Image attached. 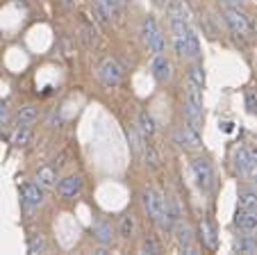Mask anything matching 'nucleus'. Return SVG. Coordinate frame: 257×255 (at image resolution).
Returning <instances> with one entry per match:
<instances>
[{"label":"nucleus","mask_w":257,"mask_h":255,"mask_svg":"<svg viewBox=\"0 0 257 255\" xmlns=\"http://www.w3.org/2000/svg\"><path fill=\"white\" fill-rule=\"evenodd\" d=\"M141 37H144V44L148 46V50H151L153 55L166 53V37L153 14H148L144 19V23H141Z\"/></svg>","instance_id":"nucleus-1"},{"label":"nucleus","mask_w":257,"mask_h":255,"mask_svg":"<svg viewBox=\"0 0 257 255\" xmlns=\"http://www.w3.org/2000/svg\"><path fill=\"white\" fill-rule=\"evenodd\" d=\"M191 174H194V180H196V187L200 189L203 194H209L214 187V168L212 164L207 162L205 157H196L191 162Z\"/></svg>","instance_id":"nucleus-2"},{"label":"nucleus","mask_w":257,"mask_h":255,"mask_svg":"<svg viewBox=\"0 0 257 255\" xmlns=\"http://www.w3.org/2000/svg\"><path fill=\"white\" fill-rule=\"evenodd\" d=\"M141 205H144L146 214H148L153 221H157L162 210H164V205H166V198H164V194L157 192L155 187H148L141 192Z\"/></svg>","instance_id":"nucleus-3"},{"label":"nucleus","mask_w":257,"mask_h":255,"mask_svg":"<svg viewBox=\"0 0 257 255\" xmlns=\"http://www.w3.org/2000/svg\"><path fill=\"white\" fill-rule=\"evenodd\" d=\"M98 77L105 84L107 89H116L123 80V68L116 59H105V62L98 66Z\"/></svg>","instance_id":"nucleus-4"},{"label":"nucleus","mask_w":257,"mask_h":255,"mask_svg":"<svg viewBox=\"0 0 257 255\" xmlns=\"http://www.w3.org/2000/svg\"><path fill=\"white\" fill-rule=\"evenodd\" d=\"M21 201H23V207L28 212L39 210L46 203V189L37 183H25L23 189H21Z\"/></svg>","instance_id":"nucleus-5"},{"label":"nucleus","mask_w":257,"mask_h":255,"mask_svg":"<svg viewBox=\"0 0 257 255\" xmlns=\"http://www.w3.org/2000/svg\"><path fill=\"white\" fill-rule=\"evenodd\" d=\"M223 21L230 28L232 34H239V37H246L250 34V23H248V16L243 12H239L237 7H225L223 10Z\"/></svg>","instance_id":"nucleus-6"},{"label":"nucleus","mask_w":257,"mask_h":255,"mask_svg":"<svg viewBox=\"0 0 257 255\" xmlns=\"http://www.w3.org/2000/svg\"><path fill=\"white\" fill-rule=\"evenodd\" d=\"M180 221H182V207H180L178 198H166V205L162 210L160 219H157L160 228L162 230H173Z\"/></svg>","instance_id":"nucleus-7"},{"label":"nucleus","mask_w":257,"mask_h":255,"mask_svg":"<svg viewBox=\"0 0 257 255\" xmlns=\"http://www.w3.org/2000/svg\"><path fill=\"white\" fill-rule=\"evenodd\" d=\"M173 137L175 144H180L182 148H198L200 146V130H196L191 123H182Z\"/></svg>","instance_id":"nucleus-8"},{"label":"nucleus","mask_w":257,"mask_h":255,"mask_svg":"<svg viewBox=\"0 0 257 255\" xmlns=\"http://www.w3.org/2000/svg\"><path fill=\"white\" fill-rule=\"evenodd\" d=\"M232 162H234V168H237V174L241 176V178H246V180L250 178L255 162H252V157H250V153H248L246 146H239V148H234Z\"/></svg>","instance_id":"nucleus-9"},{"label":"nucleus","mask_w":257,"mask_h":255,"mask_svg":"<svg viewBox=\"0 0 257 255\" xmlns=\"http://www.w3.org/2000/svg\"><path fill=\"white\" fill-rule=\"evenodd\" d=\"M82 176H66L57 183V194L62 198H75L82 192Z\"/></svg>","instance_id":"nucleus-10"},{"label":"nucleus","mask_w":257,"mask_h":255,"mask_svg":"<svg viewBox=\"0 0 257 255\" xmlns=\"http://www.w3.org/2000/svg\"><path fill=\"white\" fill-rule=\"evenodd\" d=\"M151 73L157 82H169L171 80V62L166 55H155L151 62Z\"/></svg>","instance_id":"nucleus-11"},{"label":"nucleus","mask_w":257,"mask_h":255,"mask_svg":"<svg viewBox=\"0 0 257 255\" xmlns=\"http://www.w3.org/2000/svg\"><path fill=\"white\" fill-rule=\"evenodd\" d=\"M91 230H93V237H96L98 244L109 246L114 241V228H112V223L105 221V219H98V221L91 226Z\"/></svg>","instance_id":"nucleus-12"},{"label":"nucleus","mask_w":257,"mask_h":255,"mask_svg":"<svg viewBox=\"0 0 257 255\" xmlns=\"http://www.w3.org/2000/svg\"><path fill=\"white\" fill-rule=\"evenodd\" d=\"M234 223L241 232H257V207L255 210H239Z\"/></svg>","instance_id":"nucleus-13"},{"label":"nucleus","mask_w":257,"mask_h":255,"mask_svg":"<svg viewBox=\"0 0 257 255\" xmlns=\"http://www.w3.org/2000/svg\"><path fill=\"white\" fill-rule=\"evenodd\" d=\"M173 232H175V241H178L180 248L187 250V253H194V248H191V244H194V232H191V228L180 221L178 226L173 228Z\"/></svg>","instance_id":"nucleus-14"},{"label":"nucleus","mask_w":257,"mask_h":255,"mask_svg":"<svg viewBox=\"0 0 257 255\" xmlns=\"http://www.w3.org/2000/svg\"><path fill=\"white\" fill-rule=\"evenodd\" d=\"M57 168L53 166V164H46V166H41L39 171H37V176H34V183L41 185L44 189H50V187H57Z\"/></svg>","instance_id":"nucleus-15"},{"label":"nucleus","mask_w":257,"mask_h":255,"mask_svg":"<svg viewBox=\"0 0 257 255\" xmlns=\"http://www.w3.org/2000/svg\"><path fill=\"white\" fill-rule=\"evenodd\" d=\"M200 239H203V244L207 246L209 250H214L218 246V239H216V228H214V223L209 221V219H203L200 221Z\"/></svg>","instance_id":"nucleus-16"},{"label":"nucleus","mask_w":257,"mask_h":255,"mask_svg":"<svg viewBox=\"0 0 257 255\" xmlns=\"http://www.w3.org/2000/svg\"><path fill=\"white\" fill-rule=\"evenodd\" d=\"M93 10H96V16L102 21V23H109L114 19L118 7L114 5L112 0H93Z\"/></svg>","instance_id":"nucleus-17"},{"label":"nucleus","mask_w":257,"mask_h":255,"mask_svg":"<svg viewBox=\"0 0 257 255\" xmlns=\"http://www.w3.org/2000/svg\"><path fill=\"white\" fill-rule=\"evenodd\" d=\"M234 253H243V255L257 253V239L250 235V232H246V235H239L237 239H234Z\"/></svg>","instance_id":"nucleus-18"},{"label":"nucleus","mask_w":257,"mask_h":255,"mask_svg":"<svg viewBox=\"0 0 257 255\" xmlns=\"http://www.w3.org/2000/svg\"><path fill=\"white\" fill-rule=\"evenodd\" d=\"M125 137H127V144H130L132 153H135V155H141V148H144L146 137L141 135L139 125H127V128H125Z\"/></svg>","instance_id":"nucleus-19"},{"label":"nucleus","mask_w":257,"mask_h":255,"mask_svg":"<svg viewBox=\"0 0 257 255\" xmlns=\"http://www.w3.org/2000/svg\"><path fill=\"white\" fill-rule=\"evenodd\" d=\"M137 232V221H135V214H123L121 217V223H118V235H121L123 241H130Z\"/></svg>","instance_id":"nucleus-20"},{"label":"nucleus","mask_w":257,"mask_h":255,"mask_svg":"<svg viewBox=\"0 0 257 255\" xmlns=\"http://www.w3.org/2000/svg\"><path fill=\"white\" fill-rule=\"evenodd\" d=\"M185 119H187V123L194 125L196 130H200V128H203V121H205L203 107H200V105H191V103L185 101Z\"/></svg>","instance_id":"nucleus-21"},{"label":"nucleus","mask_w":257,"mask_h":255,"mask_svg":"<svg viewBox=\"0 0 257 255\" xmlns=\"http://www.w3.org/2000/svg\"><path fill=\"white\" fill-rule=\"evenodd\" d=\"M137 125H139L141 135L146 139H153V135L157 132V125H155V119H153L148 112H139V119H137Z\"/></svg>","instance_id":"nucleus-22"},{"label":"nucleus","mask_w":257,"mask_h":255,"mask_svg":"<svg viewBox=\"0 0 257 255\" xmlns=\"http://www.w3.org/2000/svg\"><path fill=\"white\" fill-rule=\"evenodd\" d=\"M198 57H200L198 32L189 25V30H187V59H198Z\"/></svg>","instance_id":"nucleus-23"},{"label":"nucleus","mask_w":257,"mask_h":255,"mask_svg":"<svg viewBox=\"0 0 257 255\" xmlns=\"http://www.w3.org/2000/svg\"><path fill=\"white\" fill-rule=\"evenodd\" d=\"M32 141V130H30V125H19L12 135V144L14 148H25V146Z\"/></svg>","instance_id":"nucleus-24"},{"label":"nucleus","mask_w":257,"mask_h":255,"mask_svg":"<svg viewBox=\"0 0 257 255\" xmlns=\"http://www.w3.org/2000/svg\"><path fill=\"white\" fill-rule=\"evenodd\" d=\"M141 155H144L146 166H151V168H157V166H160V153H157L155 144H151L148 139L144 141V148H141Z\"/></svg>","instance_id":"nucleus-25"},{"label":"nucleus","mask_w":257,"mask_h":255,"mask_svg":"<svg viewBox=\"0 0 257 255\" xmlns=\"http://www.w3.org/2000/svg\"><path fill=\"white\" fill-rule=\"evenodd\" d=\"M37 116H39L37 107L34 105H23L19 112H16V123L19 125H32L34 121H37Z\"/></svg>","instance_id":"nucleus-26"},{"label":"nucleus","mask_w":257,"mask_h":255,"mask_svg":"<svg viewBox=\"0 0 257 255\" xmlns=\"http://www.w3.org/2000/svg\"><path fill=\"white\" fill-rule=\"evenodd\" d=\"M237 203H239V210H255L257 207V189H241Z\"/></svg>","instance_id":"nucleus-27"},{"label":"nucleus","mask_w":257,"mask_h":255,"mask_svg":"<svg viewBox=\"0 0 257 255\" xmlns=\"http://www.w3.org/2000/svg\"><path fill=\"white\" fill-rule=\"evenodd\" d=\"M189 84H194V87H198V89H205V68L200 66V64H194V66L189 68Z\"/></svg>","instance_id":"nucleus-28"},{"label":"nucleus","mask_w":257,"mask_h":255,"mask_svg":"<svg viewBox=\"0 0 257 255\" xmlns=\"http://www.w3.org/2000/svg\"><path fill=\"white\" fill-rule=\"evenodd\" d=\"M44 250H46V239H44V235H41V232H37V235L30 237L28 253H44Z\"/></svg>","instance_id":"nucleus-29"},{"label":"nucleus","mask_w":257,"mask_h":255,"mask_svg":"<svg viewBox=\"0 0 257 255\" xmlns=\"http://www.w3.org/2000/svg\"><path fill=\"white\" fill-rule=\"evenodd\" d=\"M141 253H151V255L160 253V241H157L155 237H146V239L141 241Z\"/></svg>","instance_id":"nucleus-30"},{"label":"nucleus","mask_w":257,"mask_h":255,"mask_svg":"<svg viewBox=\"0 0 257 255\" xmlns=\"http://www.w3.org/2000/svg\"><path fill=\"white\" fill-rule=\"evenodd\" d=\"M243 103H246L248 114H257V92H248L246 98H243Z\"/></svg>","instance_id":"nucleus-31"},{"label":"nucleus","mask_w":257,"mask_h":255,"mask_svg":"<svg viewBox=\"0 0 257 255\" xmlns=\"http://www.w3.org/2000/svg\"><path fill=\"white\" fill-rule=\"evenodd\" d=\"M82 39H84V44L91 48V46L96 44V30L89 28V25H87V28H82Z\"/></svg>","instance_id":"nucleus-32"},{"label":"nucleus","mask_w":257,"mask_h":255,"mask_svg":"<svg viewBox=\"0 0 257 255\" xmlns=\"http://www.w3.org/2000/svg\"><path fill=\"white\" fill-rule=\"evenodd\" d=\"M10 116H12V114H10V105L0 101V128L10 123Z\"/></svg>","instance_id":"nucleus-33"},{"label":"nucleus","mask_w":257,"mask_h":255,"mask_svg":"<svg viewBox=\"0 0 257 255\" xmlns=\"http://www.w3.org/2000/svg\"><path fill=\"white\" fill-rule=\"evenodd\" d=\"M248 148V153H250V157H252V162L257 164V141H250V144L246 146Z\"/></svg>","instance_id":"nucleus-34"},{"label":"nucleus","mask_w":257,"mask_h":255,"mask_svg":"<svg viewBox=\"0 0 257 255\" xmlns=\"http://www.w3.org/2000/svg\"><path fill=\"white\" fill-rule=\"evenodd\" d=\"M221 3L228 7H239V3H243V0H221Z\"/></svg>","instance_id":"nucleus-35"},{"label":"nucleus","mask_w":257,"mask_h":255,"mask_svg":"<svg viewBox=\"0 0 257 255\" xmlns=\"http://www.w3.org/2000/svg\"><path fill=\"white\" fill-rule=\"evenodd\" d=\"M112 3H114V5L118 7V5H121V3H123V0H112Z\"/></svg>","instance_id":"nucleus-36"}]
</instances>
